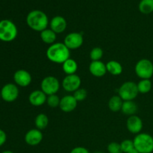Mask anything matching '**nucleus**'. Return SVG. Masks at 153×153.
Wrapping results in <instances>:
<instances>
[{"label": "nucleus", "instance_id": "nucleus-4", "mask_svg": "<svg viewBox=\"0 0 153 153\" xmlns=\"http://www.w3.org/2000/svg\"><path fill=\"white\" fill-rule=\"evenodd\" d=\"M134 148L139 153L153 152V137L147 133L137 134L133 140Z\"/></svg>", "mask_w": 153, "mask_h": 153}, {"label": "nucleus", "instance_id": "nucleus-10", "mask_svg": "<svg viewBox=\"0 0 153 153\" xmlns=\"http://www.w3.org/2000/svg\"><path fill=\"white\" fill-rule=\"evenodd\" d=\"M84 43L83 35L79 32H71L67 34L64 40V43L70 50H75L82 46Z\"/></svg>", "mask_w": 153, "mask_h": 153}, {"label": "nucleus", "instance_id": "nucleus-16", "mask_svg": "<svg viewBox=\"0 0 153 153\" xmlns=\"http://www.w3.org/2000/svg\"><path fill=\"white\" fill-rule=\"evenodd\" d=\"M46 100H47V96L41 90H36L32 91L28 97V101L30 104L35 107L43 105L46 102Z\"/></svg>", "mask_w": 153, "mask_h": 153}, {"label": "nucleus", "instance_id": "nucleus-35", "mask_svg": "<svg viewBox=\"0 0 153 153\" xmlns=\"http://www.w3.org/2000/svg\"><path fill=\"white\" fill-rule=\"evenodd\" d=\"M95 153H103V152H95Z\"/></svg>", "mask_w": 153, "mask_h": 153}, {"label": "nucleus", "instance_id": "nucleus-15", "mask_svg": "<svg viewBox=\"0 0 153 153\" xmlns=\"http://www.w3.org/2000/svg\"><path fill=\"white\" fill-rule=\"evenodd\" d=\"M50 29H52L56 34L64 32L67 26V20L61 16H55L49 22Z\"/></svg>", "mask_w": 153, "mask_h": 153}, {"label": "nucleus", "instance_id": "nucleus-29", "mask_svg": "<svg viewBox=\"0 0 153 153\" xmlns=\"http://www.w3.org/2000/svg\"><path fill=\"white\" fill-rule=\"evenodd\" d=\"M73 96L74 97V98L76 99L77 102L84 101V100L87 98L88 91H87L85 88H80L79 89H78L77 91H76L73 93Z\"/></svg>", "mask_w": 153, "mask_h": 153}, {"label": "nucleus", "instance_id": "nucleus-5", "mask_svg": "<svg viewBox=\"0 0 153 153\" xmlns=\"http://www.w3.org/2000/svg\"><path fill=\"white\" fill-rule=\"evenodd\" d=\"M137 84L134 82H126L118 89V95L123 101H133L138 95Z\"/></svg>", "mask_w": 153, "mask_h": 153}, {"label": "nucleus", "instance_id": "nucleus-32", "mask_svg": "<svg viewBox=\"0 0 153 153\" xmlns=\"http://www.w3.org/2000/svg\"><path fill=\"white\" fill-rule=\"evenodd\" d=\"M6 140H7V134L4 132V131L0 128V146L4 145Z\"/></svg>", "mask_w": 153, "mask_h": 153}, {"label": "nucleus", "instance_id": "nucleus-30", "mask_svg": "<svg viewBox=\"0 0 153 153\" xmlns=\"http://www.w3.org/2000/svg\"><path fill=\"white\" fill-rule=\"evenodd\" d=\"M108 152L109 153H123L120 143L117 142H111L108 145Z\"/></svg>", "mask_w": 153, "mask_h": 153}, {"label": "nucleus", "instance_id": "nucleus-25", "mask_svg": "<svg viewBox=\"0 0 153 153\" xmlns=\"http://www.w3.org/2000/svg\"><path fill=\"white\" fill-rule=\"evenodd\" d=\"M138 92L140 94H147L152 90V82L150 79H141L138 83L137 84Z\"/></svg>", "mask_w": 153, "mask_h": 153}, {"label": "nucleus", "instance_id": "nucleus-12", "mask_svg": "<svg viewBox=\"0 0 153 153\" xmlns=\"http://www.w3.org/2000/svg\"><path fill=\"white\" fill-rule=\"evenodd\" d=\"M126 127L129 132L135 134H140L143 127V121L140 117L136 114L132 115L128 117L126 121Z\"/></svg>", "mask_w": 153, "mask_h": 153}, {"label": "nucleus", "instance_id": "nucleus-20", "mask_svg": "<svg viewBox=\"0 0 153 153\" xmlns=\"http://www.w3.org/2000/svg\"><path fill=\"white\" fill-rule=\"evenodd\" d=\"M107 72L113 76H119L123 73V66L118 61L111 60L106 64Z\"/></svg>", "mask_w": 153, "mask_h": 153}, {"label": "nucleus", "instance_id": "nucleus-19", "mask_svg": "<svg viewBox=\"0 0 153 153\" xmlns=\"http://www.w3.org/2000/svg\"><path fill=\"white\" fill-rule=\"evenodd\" d=\"M62 70L67 75L76 74L78 70V64L73 58H69L62 64Z\"/></svg>", "mask_w": 153, "mask_h": 153}, {"label": "nucleus", "instance_id": "nucleus-6", "mask_svg": "<svg viewBox=\"0 0 153 153\" xmlns=\"http://www.w3.org/2000/svg\"><path fill=\"white\" fill-rule=\"evenodd\" d=\"M134 72L140 79H150L153 76V63L150 60H139L134 67Z\"/></svg>", "mask_w": 153, "mask_h": 153}, {"label": "nucleus", "instance_id": "nucleus-21", "mask_svg": "<svg viewBox=\"0 0 153 153\" xmlns=\"http://www.w3.org/2000/svg\"><path fill=\"white\" fill-rule=\"evenodd\" d=\"M121 111L125 115L129 117L135 115L136 112L137 111V104L134 101H123Z\"/></svg>", "mask_w": 153, "mask_h": 153}, {"label": "nucleus", "instance_id": "nucleus-34", "mask_svg": "<svg viewBox=\"0 0 153 153\" xmlns=\"http://www.w3.org/2000/svg\"><path fill=\"white\" fill-rule=\"evenodd\" d=\"M1 153H13V152L10 150H5V151H3Z\"/></svg>", "mask_w": 153, "mask_h": 153}, {"label": "nucleus", "instance_id": "nucleus-33", "mask_svg": "<svg viewBox=\"0 0 153 153\" xmlns=\"http://www.w3.org/2000/svg\"><path fill=\"white\" fill-rule=\"evenodd\" d=\"M128 153H139V152H137V149H136L135 148H134V149H133L132 150H131L129 152H128Z\"/></svg>", "mask_w": 153, "mask_h": 153}, {"label": "nucleus", "instance_id": "nucleus-2", "mask_svg": "<svg viewBox=\"0 0 153 153\" xmlns=\"http://www.w3.org/2000/svg\"><path fill=\"white\" fill-rule=\"evenodd\" d=\"M26 23L33 31L41 32L47 28L49 22L47 15L44 12L40 10H34L27 15Z\"/></svg>", "mask_w": 153, "mask_h": 153}, {"label": "nucleus", "instance_id": "nucleus-3", "mask_svg": "<svg viewBox=\"0 0 153 153\" xmlns=\"http://www.w3.org/2000/svg\"><path fill=\"white\" fill-rule=\"evenodd\" d=\"M18 34L17 27L10 19L0 21V40L3 42H11L16 38Z\"/></svg>", "mask_w": 153, "mask_h": 153}, {"label": "nucleus", "instance_id": "nucleus-27", "mask_svg": "<svg viewBox=\"0 0 153 153\" xmlns=\"http://www.w3.org/2000/svg\"><path fill=\"white\" fill-rule=\"evenodd\" d=\"M103 56V50L100 47H94L90 52V58L91 61H100Z\"/></svg>", "mask_w": 153, "mask_h": 153}, {"label": "nucleus", "instance_id": "nucleus-23", "mask_svg": "<svg viewBox=\"0 0 153 153\" xmlns=\"http://www.w3.org/2000/svg\"><path fill=\"white\" fill-rule=\"evenodd\" d=\"M34 123L37 129L43 130L49 125V117L46 114L43 113H40L36 116L34 119Z\"/></svg>", "mask_w": 153, "mask_h": 153}, {"label": "nucleus", "instance_id": "nucleus-24", "mask_svg": "<svg viewBox=\"0 0 153 153\" xmlns=\"http://www.w3.org/2000/svg\"><path fill=\"white\" fill-rule=\"evenodd\" d=\"M139 10L143 14H149L153 12V0H141L138 5Z\"/></svg>", "mask_w": 153, "mask_h": 153}, {"label": "nucleus", "instance_id": "nucleus-26", "mask_svg": "<svg viewBox=\"0 0 153 153\" xmlns=\"http://www.w3.org/2000/svg\"><path fill=\"white\" fill-rule=\"evenodd\" d=\"M60 102H61V98L57 94L47 96L46 103L52 108H55L59 107Z\"/></svg>", "mask_w": 153, "mask_h": 153}, {"label": "nucleus", "instance_id": "nucleus-31", "mask_svg": "<svg viewBox=\"0 0 153 153\" xmlns=\"http://www.w3.org/2000/svg\"><path fill=\"white\" fill-rule=\"evenodd\" d=\"M70 153H90L88 149L83 147V146H77L73 148Z\"/></svg>", "mask_w": 153, "mask_h": 153}, {"label": "nucleus", "instance_id": "nucleus-9", "mask_svg": "<svg viewBox=\"0 0 153 153\" xmlns=\"http://www.w3.org/2000/svg\"><path fill=\"white\" fill-rule=\"evenodd\" d=\"M82 84L81 78L78 75H67L61 82L63 89L67 92L74 93L79 89Z\"/></svg>", "mask_w": 153, "mask_h": 153}, {"label": "nucleus", "instance_id": "nucleus-7", "mask_svg": "<svg viewBox=\"0 0 153 153\" xmlns=\"http://www.w3.org/2000/svg\"><path fill=\"white\" fill-rule=\"evenodd\" d=\"M61 84L59 80L56 77L52 76H49L45 77L40 83L41 91L46 96L56 94L60 90Z\"/></svg>", "mask_w": 153, "mask_h": 153}, {"label": "nucleus", "instance_id": "nucleus-11", "mask_svg": "<svg viewBox=\"0 0 153 153\" xmlns=\"http://www.w3.org/2000/svg\"><path fill=\"white\" fill-rule=\"evenodd\" d=\"M13 81L17 86L25 88L31 83L32 77L27 70H18L13 74Z\"/></svg>", "mask_w": 153, "mask_h": 153}, {"label": "nucleus", "instance_id": "nucleus-1", "mask_svg": "<svg viewBox=\"0 0 153 153\" xmlns=\"http://www.w3.org/2000/svg\"><path fill=\"white\" fill-rule=\"evenodd\" d=\"M46 57L55 64H62L70 58V50L64 43H55L48 47Z\"/></svg>", "mask_w": 153, "mask_h": 153}, {"label": "nucleus", "instance_id": "nucleus-22", "mask_svg": "<svg viewBox=\"0 0 153 153\" xmlns=\"http://www.w3.org/2000/svg\"><path fill=\"white\" fill-rule=\"evenodd\" d=\"M123 103V100L120 98V97L119 95H115L111 97L108 105L109 109L111 111L117 112L121 111Z\"/></svg>", "mask_w": 153, "mask_h": 153}, {"label": "nucleus", "instance_id": "nucleus-28", "mask_svg": "<svg viewBox=\"0 0 153 153\" xmlns=\"http://www.w3.org/2000/svg\"><path fill=\"white\" fill-rule=\"evenodd\" d=\"M120 146L123 153H128L131 150H132L133 149H134L133 140H128V139L123 140L120 143Z\"/></svg>", "mask_w": 153, "mask_h": 153}, {"label": "nucleus", "instance_id": "nucleus-36", "mask_svg": "<svg viewBox=\"0 0 153 153\" xmlns=\"http://www.w3.org/2000/svg\"><path fill=\"white\" fill-rule=\"evenodd\" d=\"M0 98H1V94H0Z\"/></svg>", "mask_w": 153, "mask_h": 153}, {"label": "nucleus", "instance_id": "nucleus-8", "mask_svg": "<svg viewBox=\"0 0 153 153\" xmlns=\"http://www.w3.org/2000/svg\"><path fill=\"white\" fill-rule=\"evenodd\" d=\"M1 98L6 102H13L19 97V88L16 84L7 83L1 88Z\"/></svg>", "mask_w": 153, "mask_h": 153}, {"label": "nucleus", "instance_id": "nucleus-14", "mask_svg": "<svg viewBox=\"0 0 153 153\" xmlns=\"http://www.w3.org/2000/svg\"><path fill=\"white\" fill-rule=\"evenodd\" d=\"M78 102L73 95H66L61 99L59 108L64 113L73 111L77 107Z\"/></svg>", "mask_w": 153, "mask_h": 153}, {"label": "nucleus", "instance_id": "nucleus-17", "mask_svg": "<svg viewBox=\"0 0 153 153\" xmlns=\"http://www.w3.org/2000/svg\"><path fill=\"white\" fill-rule=\"evenodd\" d=\"M89 71L95 77H102L107 73L106 64L101 61H91L89 65Z\"/></svg>", "mask_w": 153, "mask_h": 153}, {"label": "nucleus", "instance_id": "nucleus-18", "mask_svg": "<svg viewBox=\"0 0 153 153\" xmlns=\"http://www.w3.org/2000/svg\"><path fill=\"white\" fill-rule=\"evenodd\" d=\"M56 34V33L54 32L52 29L47 28L40 32V38L42 41L46 44L52 45L55 43L57 38Z\"/></svg>", "mask_w": 153, "mask_h": 153}, {"label": "nucleus", "instance_id": "nucleus-13", "mask_svg": "<svg viewBox=\"0 0 153 153\" xmlns=\"http://www.w3.org/2000/svg\"><path fill=\"white\" fill-rule=\"evenodd\" d=\"M43 135L40 130L37 128H32L26 132L25 135V141L29 146H37L43 140Z\"/></svg>", "mask_w": 153, "mask_h": 153}]
</instances>
